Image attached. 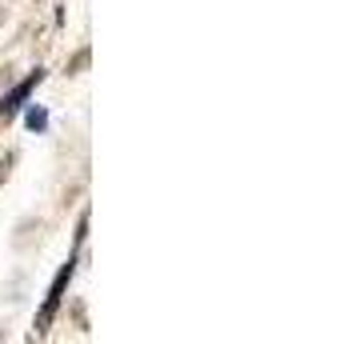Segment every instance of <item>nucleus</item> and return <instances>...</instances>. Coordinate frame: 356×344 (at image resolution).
I'll use <instances>...</instances> for the list:
<instances>
[{"label": "nucleus", "instance_id": "obj_1", "mask_svg": "<svg viewBox=\"0 0 356 344\" xmlns=\"http://www.w3.org/2000/svg\"><path fill=\"white\" fill-rule=\"evenodd\" d=\"M68 277H72V261L56 272V280H52V293H49V300H44V312H40V320H36V332H49V325H52V316H56V304H60V293H65V284H68Z\"/></svg>", "mask_w": 356, "mask_h": 344}, {"label": "nucleus", "instance_id": "obj_2", "mask_svg": "<svg viewBox=\"0 0 356 344\" xmlns=\"http://www.w3.org/2000/svg\"><path fill=\"white\" fill-rule=\"evenodd\" d=\"M36 84H40V72H33V76H29V81H20L17 88H13V92H8V97L0 100V113H17V108H20V100L29 97V92H33Z\"/></svg>", "mask_w": 356, "mask_h": 344}, {"label": "nucleus", "instance_id": "obj_3", "mask_svg": "<svg viewBox=\"0 0 356 344\" xmlns=\"http://www.w3.org/2000/svg\"><path fill=\"white\" fill-rule=\"evenodd\" d=\"M29 124L33 129H44V113H29Z\"/></svg>", "mask_w": 356, "mask_h": 344}]
</instances>
